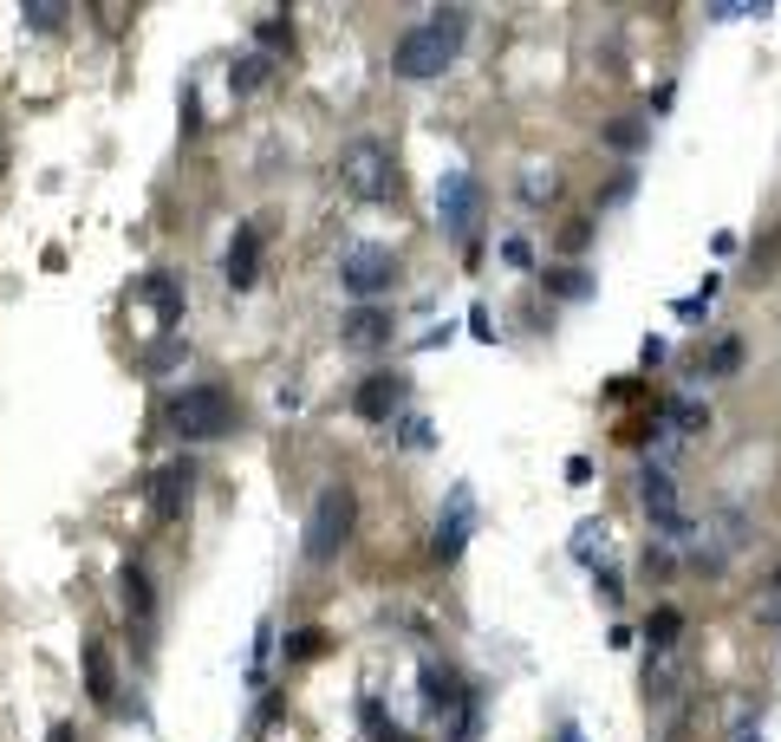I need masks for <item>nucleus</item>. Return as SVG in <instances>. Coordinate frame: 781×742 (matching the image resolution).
Here are the masks:
<instances>
[{"mask_svg": "<svg viewBox=\"0 0 781 742\" xmlns=\"http://www.w3.org/2000/svg\"><path fill=\"white\" fill-rule=\"evenodd\" d=\"M704 306H710V300H704V293H691V300H678V319H684V326H697V319H704Z\"/></svg>", "mask_w": 781, "mask_h": 742, "instance_id": "obj_29", "label": "nucleus"}, {"mask_svg": "<svg viewBox=\"0 0 781 742\" xmlns=\"http://www.w3.org/2000/svg\"><path fill=\"white\" fill-rule=\"evenodd\" d=\"M639 365H665V339H645V345H639Z\"/></svg>", "mask_w": 781, "mask_h": 742, "instance_id": "obj_32", "label": "nucleus"}, {"mask_svg": "<svg viewBox=\"0 0 781 742\" xmlns=\"http://www.w3.org/2000/svg\"><path fill=\"white\" fill-rule=\"evenodd\" d=\"M547 293H560V300H587V293H593V274H587L580 261H574V267H554V274H547Z\"/></svg>", "mask_w": 781, "mask_h": 742, "instance_id": "obj_21", "label": "nucleus"}, {"mask_svg": "<svg viewBox=\"0 0 781 742\" xmlns=\"http://www.w3.org/2000/svg\"><path fill=\"white\" fill-rule=\"evenodd\" d=\"M502 261H508V267H528V261H534V248H528V241H502Z\"/></svg>", "mask_w": 781, "mask_h": 742, "instance_id": "obj_28", "label": "nucleus"}, {"mask_svg": "<svg viewBox=\"0 0 781 742\" xmlns=\"http://www.w3.org/2000/svg\"><path fill=\"white\" fill-rule=\"evenodd\" d=\"M600 143L619 150V156H639V150L652 143V124H639V117H613V124H600Z\"/></svg>", "mask_w": 781, "mask_h": 742, "instance_id": "obj_14", "label": "nucleus"}, {"mask_svg": "<svg viewBox=\"0 0 781 742\" xmlns=\"http://www.w3.org/2000/svg\"><path fill=\"white\" fill-rule=\"evenodd\" d=\"M678 639H684V613H678V606H658V613L645 619V645H652V658L678 652Z\"/></svg>", "mask_w": 781, "mask_h": 742, "instance_id": "obj_15", "label": "nucleus"}, {"mask_svg": "<svg viewBox=\"0 0 781 742\" xmlns=\"http://www.w3.org/2000/svg\"><path fill=\"white\" fill-rule=\"evenodd\" d=\"M626 196H632V169H619V176H613V189H606V202H626Z\"/></svg>", "mask_w": 781, "mask_h": 742, "instance_id": "obj_31", "label": "nucleus"}, {"mask_svg": "<svg viewBox=\"0 0 781 742\" xmlns=\"http://www.w3.org/2000/svg\"><path fill=\"white\" fill-rule=\"evenodd\" d=\"M352 535H358V489L352 482H319L313 515H306V561L313 567L339 561L352 548Z\"/></svg>", "mask_w": 781, "mask_h": 742, "instance_id": "obj_3", "label": "nucleus"}, {"mask_svg": "<svg viewBox=\"0 0 781 742\" xmlns=\"http://www.w3.org/2000/svg\"><path fill=\"white\" fill-rule=\"evenodd\" d=\"M482 183L469 176V169H450L443 183H437V215H443V228H450V241H463L469 254H476V235H482Z\"/></svg>", "mask_w": 781, "mask_h": 742, "instance_id": "obj_5", "label": "nucleus"}, {"mask_svg": "<svg viewBox=\"0 0 781 742\" xmlns=\"http://www.w3.org/2000/svg\"><path fill=\"white\" fill-rule=\"evenodd\" d=\"M65 13H72V7H52V0H33V7H26V26H33V33H59V26H65Z\"/></svg>", "mask_w": 781, "mask_h": 742, "instance_id": "obj_25", "label": "nucleus"}, {"mask_svg": "<svg viewBox=\"0 0 781 742\" xmlns=\"http://www.w3.org/2000/svg\"><path fill=\"white\" fill-rule=\"evenodd\" d=\"M554 196H560V176H554V169H528L521 202H554Z\"/></svg>", "mask_w": 781, "mask_h": 742, "instance_id": "obj_26", "label": "nucleus"}, {"mask_svg": "<svg viewBox=\"0 0 781 742\" xmlns=\"http://www.w3.org/2000/svg\"><path fill=\"white\" fill-rule=\"evenodd\" d=\"M52 742H72V724H52Z\"/></svg>", "mask_w": 781, "mask_h": 742, "instance_id": "obj_34", "label": "nucleus"}, {"mask_svg": "<svg viewBox=\"0 0 781 742\" xmlns=\"http://www.w3.org/2000/svg\"><path fill=\"white\" fill-rule=\"evenodd\" d=\"M404 398H411V378H404V372H371V378L352 391V411H358L365 424H391V417L404 411Z\"/></svg>", "mask_w": 781, "mask_h": 742, "instance_id": "obj_7", "label": "nucleus"}, {"mask_svg": "<svg viewBox=\"0 0 781 742\" xmlns=\"http://www.w3.org/2000/svg\"><path fill=\"white\" fill-rule=\"evenodd\" d=\"M469 332H476V339H489V345H495V319H489V306H476V313H469Z\"/></svg>", "mask_w": 781, "mask_h": 742, "instance_id": "obj_30", "label": "nucleus"}, {"mask_svg": "<svg viewBox=\"0 0 781 742\" xmlns=\"http://www.w3.org/2000/svg\"><path fill=\"white\" fill-rule=\"evenodd\" d=\"M235 424H241V404L222 385H176L163 398V430L176 443H222L235 437Z\"/></svg>", "mask_w": 781, "mask_h": 742, "instance_id": "obj_2", "label": "nucleus"}, {"mask_svg": "<svg viewBox=\"0 0 781 742\" xmlns=\"http://www.w3.org/2000/svg\"><path fill=\"white\" fill-rule=\"evenodd\" d=\"M587 241H593V222H587V215H574V222L560 228V248H567V254H587Z\"/></svg>", "mask_w": 781, "mask_h": 742, "instance_id": "obj_27", "label": "nucleus"}, {"mask_svg": "<svg viewBox=\"0 0 781 742\" xmlns=\"http://www.w3.org/2000/svg\"><path fill=\"white\" fill-rule=\"evenodd\" d=\"M665 417H671L678 437H704V430H710V404H697V398H671Z\"/></svg>", "mask_w": 781, "mask_h": 742, "instance_id": "obj_17", "label": "nucleus"}, {"mask_svg": "<svg viewBox=\"0 0 781 742\" xmlns=\"http://www.w3.org/2000/svg\"><path fill=\"white\" fill-rule=\"evenodd\" d=\"M736 742H763V737H756V730H743V737H736Z\"/></svg>", "mask_w": 781, "mask_h": 742, "instance_id": "obj_35", "label": "nucleus"}, {"mask_svg": "<svg viewBox=\"0 0 781 742\" xmlns=\"http://www.w3.org/2000/svg\"><path fill=\"white\" fill-rule=\"evenodd\" d=\"M339 189L358 202H391L398 196V156L385 137H352L339 150Z\"/></svg>", "mask_w": 781, "mask_h": 742, "instance_id": "obj_4", "label": "nucleus"}, {"mask_svg": "<svg viewBox=\"0 0 781 742\" xmlns=\"http://www.w3.org/2000/svg\"><path fill=\"white\" fill-rule=\"evenodd\" d=\"M117 606H124V619H130L137 632H150V619H156V587H150L143 561H124V567H117Z\"/></svg>", "mask_w": 781, "mask_h": 742, "instance_id": "obj_11", "label": "nucleus"}, {"mask_svg": "<svg viewBox=\"0 0 781 742\" xmlns=\"http://www.w3.org/2000/svg\"><path fill=\"white\" fill-rule=\"evenodd\" d=\"M182 352H189V339H182V332H163V345H150V352H143V372H150V378H163Z\"/></svg>", "mask_w": 781, "mask_h": 742, "instance_id": "obj_23", "label": "nucleus"}, {"mask_svg": "<svg viewBox=\"0 0 781 742\" xmlns=\"http://www.w3.org/2000/svg\"><path fill=\"white\" fill-rule=\"evenodd\" d=\"M85 697L104 710L117 704V671H111V645L104 639H85Z\"/></svg>", "mask_w": 781, "mask_h": 742, "instance_id": "obj_12", "label": "nucleus"}, {"mask_svg": "<svg viewBox=\"0 0 781 742\" xmlns=\"http://www.w3.org/2000/svg\"><path fill=\"white\" fill-rule=\"evenodd\" d=\"M267 78H274V59H267V52H248V59H235V72H228V85H235L241 98H248V91H261Z\"/></svg>", "mask_w": 781, "mask_h": 742, "instance_id": "obj_18", "label": "nucleus"}, {"mask_svg": "<svg viewBox=\"0 0 781 742\" xmlns=\"http://www.w3.org/2000/svg\"><path fill=\"white\" fill-rule=\"evenodd\" d=\"M326 645H332V639H326L319 626H300V632H287V645H280V652H287V665H306V658H319Z\"/></svg>", "mask_w": 781, "mask_h": 742, "instance_id": "obj_22", "label": "nucleus"}, {"mask_svg": "<svg viewBox=\"0 0 781 742\" xmlns=\"http://www.w3.org/2000/svg\"><path fill=\"white\" fill-rule=\"evenodd\" d=\"M150 489H156V495H150L156 521H176V515L189 508V489H196V463H182V456H176V463H163V469L150 476Z\"/></svg>", "mask_w": 781, "mask_h": 742, "instance_id": "obj_10", "label": "nucleus"}, {"mask_svg": "<svg viewBox=\"0 0 781 742\" xmlns=\"http://www.w3.org/2000/svg\"><path fill=\"white\" fill-rule=\"evenodd\" d=\"M391 280H398V254H391V248H352V254L339 261V287H345L358 306H378V293H391Z\"/></svg>", "mask_w": 781, "mask_h": 742, "instance_id": "obj_6", "label": "nucleus"}, {"mask_svg": "<svg viewBox=\"0 0 781 742\" xmlns=\"http://www.w3.org/2000/svg\"><path fill=\"white\" fill-rule=\"evenodd\" d=\"M261 222H241L235 228V241H228V254H222V280L235 287V293H248L254 280H261Z\"/></svg>", "mask_w": 781, "mask_h": 742, "instance_id": "obj_9", "label": "nucleus"}, {"mask_svg": "<svg viewBox=\"0 0 781 742\" xmlns=\"http://www.w3.org/2000/svg\"><path fill=\"white\" fill-rule=\"evenodd\" d=\"M463 697H469V691H463ZM463 697H456V678H450V671L424 665V710H430V717H450V710H463Z\"/></svg>", "mask_w": 781, "mask_h": 742, "instance_id": "obj_16", "label": "nucleus"}, {"mask_svg": "<svg viewBox=\"0 0 781 742\" xmlns=\"http://www.w3.org/2000/svg\"><path fill=\"white\" fill-rule=\"evenodd\" d=\"M358 724H365V737H371V742H404V730L385 717V704H378V697H358Z\"/></svg>", "mask_w": 781, "mask_h": 742, "instance_id": "obj_20", "label": "nucleus"}, {"mask_svg": "<svg viewBox=\"0 0 781 742\" xmlns=\"http://www.w3.org/2000/svg\"><path fill=\"white\" fill-rule=\"evenodd\" d=\"M339 332H345V345H385L391 339V306H352Z\"/></svg>", "mask_w": 781, "mask_h": 742, "instance_id": "obj_13", "label": "nucleus"}, {"mask_svg": "<svg viewBox=\"0 0 781 742\" xmlns=\"http://www.w3.org/2000/svg\"><path fill=\"white\" fill-rule=\"evenodd\" d=\"M463 39H469V13L463 7H437V13H424L417 26L398 33L391 72L398 78H437V72H450V59L463 52Z\"/></svg>", "mask_w": 781, "mask_h": 742, "instance_id": "obj_1", "label": "nucleus"}, {"mask_svg": "<svg viewBox=\"0 0 781 742\" xmlns=\"http://www.w3.org/2000/svg\"><path fill=\"white\" fill-rule=\"evenodd\" d=\"M554 742H587V737H580V724H560V730H554Z\"/></svg>", "mask_w": 781, "mask_h": 742, "instance_id": "obj_33", "label": "nucleus"}, {"mask_svg": "<svg viewBox=\"0 0 781 742\" xmlns=\"http://www.w3.org/2000/svg\"><path fill=\"white\" fill-rule=\"evenodd\" d=\"M704 372H710V378H730V372H743V339H736V332H717V345H710Z\"/></svg>", "mask_w": 781, "mask_h": 742, "instance_id": "obj_19", "label": "nucleus"}, {"mask_svg": "<svg viewBox=\"0 0 781 742\" xmlns=\"http://www.w3.org/2000/svg\"><path fill=\"white\" fill-rule=\"evenodd\" d=\"M254 39H261V52H280V46H293V26H287V13H267V20L254 26Z\"/></svg>", "mask_w": 781, "mask_h": 742, "instance_id": "obj_24", "label": "nucleus"}, {"mask_svg": "<svg viewBox=\"0 0 781 742\" xmlns=\"http://www.w3.org/2000/svg\"><path fill=\"white\" fill-rule=\"evenodd\" d=\"M469 535H476V502H469V489H456V495H450V515H443L437 535H430V561H437V567H456L463 548H469Z\"/></svg>", "mask_w": 781, "mask_h": 742, "instance_id": "obj_8", "label": "nucleus"}]
</instances>
